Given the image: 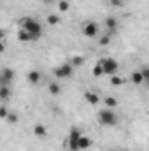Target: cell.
Listing matches in <instances>:
<instances>
[{
    "instance_id": "obj_24",
    "label": "cell",
    "mask_w": 149,
    "mask_h": 151,
    "mask_svg": "<svg viewBox=\"0 0 149 151\" xmlns=\"http://www.w3.org/2000/svg\"><path fill=\"white\" fill-rule=\"evenodd\" d=\"M93 76H95V77H100V76H104V72H102V67H100V63H97V65L93 67Z\"/></svg>"
},
{
    "instance_id": "obj_30",
    "label": "cell",
    "mask_w": 149,
    "mask_h": 151,
    "mask_svg": "<svg viewBox=\"0 0 149 151\" xmlns=\"http://www.w3.org/2000/svg\"><path fill=\"white\" fill-rule=\"evenodd\" d=\"M2 40H4V32L0 30V42H2Z\"/></svg>"
},
{
    "instance_id": "obj_25",
    "label": "cell",
    "mask_w": 149,
    "mask_h": 151,
    "mask_svg": "<svg viewBox=\"0 0 149 151\" xmlns=\"http://www.w3.org/2000/svg\"><path fill=\"white\" fill-rule=\"evenodd\" d=\"M109 4H111L112 7H123L125 5V0H109Z\"/></svg>"
},
{
    "instance_id": "obj_12",
    "label": "cell",
    "mask_w": 149,
    "mask_h": 151,
    "mask_svg": "<svg viewBox=\"0 0 149 151\" xmlns=\"http://www.w3.org/2000/svg\"><path fill=\"white\" fill-rule=\"evenodd\" d=\"M77 146H79V150H88L91 146V139L86 137V135H81L79 141H77Z\"/></svg>"
},
{
    "instance_id": "obj_8",
    "label": "cell",
    "mask_w": 149,
    "mask_h": 151,
    "mask_svg": "<svg viewBox=\"0 0 149 151\" xmlns=\"http://www.w3.org/2000/svg\"><path fill=\"white\" fill-rule=\"evenodd\" d=\"M104 25H105V34L112 37V35H116V32H117V19L114 18V16H107L105 19H104Z\"/></svg>"
},
{
    "instance_id": "obj_7",
    "label": "cell",
    "mask_w": 149,
    "mask_h": 151,
    "mask_svg": "<svg viewBox=\"0 0 149 151\" xmlns=\"http://www.w3.org/2000/svg\"><path fill=\"white\" fill-rule=\"evenodd\" d=\"M14 81V70L5 67L0 70V86H11V83Z\"/></svg>"
},
{
    "instance_id": "obj_13",
    "label": "cell",
    "mask_w": 149,
    "mask_h": 151,
    "mask_svg": "<svg viewBox=\"0 0 149 151\" xmlns=\"http://www.w3.org/2000/svg\"><path fill=\"white\" fill-rule=\"evenodd\" d=\"M34 134H35L37 137H46V135H47V128H46L44 125L37 123V125L34 127Z\"/></svg>"
},
{
    "instance_id": "obj_6",
    "label": "cell",
    "mask_w": 149,
    "mask_h": 151,
    "mask_svg": "<svg viewBox=\"0 0 149 151\" xmlns=\"http://www.w3.org/2000/svg\"><path fill=\"white\" fill-rule=\"evenodd\" d=\"M82 35L88 39H93L98 35V25L95 21H86L82 25Z\"/></svg>"
},
{
    "instance_id": "obj_15",
    "label": "cell",
    "mask_w": 149,
    "mask_h": 151,
    "mask_svg": "<svg viewBox=\"0 0 149 151\" xmlns=\"http://www.w3.org/2000/svg\"><path fill=\"white\" fill-rule=\"evenodd\" d=\"M49 93L51 95H60L62 93V86L58 83H49Z\"/></svg>"
},
{
    "instance_id": "obj_10",
    "label": "cell",
    "mask_w": 149,
    "mask_h": 151,
    "mask_svg": "<svg viewBox=\"0 0 149 151\" xmlns=\"http://www.w3.org/2000/svg\"><path fill=\"white\" fill-rule=\"evenodd\" d=\"M12 97L11 86H0V102H9Z\"/></svg>"
},
{
    "instance_id": "obj_1",
    "label": "cell",
    "mask_w": 149,
    "mask_h": 151,
    "mask_svg": "<svg viewBox=\"0 0 149 151\" xmlns=\"http://www.w3.org/2000/svg\"><path fill=\"white\" fill-rule=\"evenodd\" d=\"M19 27H21V30H25L32 40H37V39L42 37V25L39 23L37 19H34V18H30V16H25V18H21L19 19Z\"/></svg>"
},
{
    "instance_id": "obj_20",
    "label": "cell",
    "mask_w": 149,
    "mask_h": 151,
    "mask_svg": "<svg viewBox=\"0 0 149 151\" xmlns=\"http://www.w3.org/2000/svg\"><path fill=\"white\" fill-rule=\"evenodd\" d=\"M69 63H70L72 67H81V65L84 63V58H82V56H74V58H72Z\"/></svg>"
},
{
    "instance_id": "obj_18",
    "label": "cell",
    "mask_w": 149,
    "mask_h": 151,
    "mask_svg": "<svg viewBox=\"0 0 149 151\" xmlns=\"http://www.w3.org/2000/svg\"><path fill=\"white\" fill-rule=\"evenodd\" d=\"M123 83H125V79H123L121 76H116V74L111 76V84L112 86H121Z\"/></svg>"
},
{
    "instance_id": "obj_19",
    "label": "cell",
    "mask_w": 149,
    "mask_h": 151,
    "mask_svg": "<svg viewBox=\"0 0 149 151\" xmlns=\"http://www.w3.org/2000/svg\"><path fill=\"white\" fill-rule=\"evenodd\" d=\"M46 19H47V23H49V25H58V23L62 21L58 14H49V16H47Z\"/></svg>"
},
{
    "instance_id": "obj_9",
    "label": "cell",
    "mask_w": 149,
    "mask_h": 151,
    "mask_svg": "<svg viewBox=\"0 0 149 151\" xmlns=\"http://www.w3.org/2000/svg\"><path fill=\"white\" fill-rule=\"evenodd\" d=\"M84 100H86L88 104H91V106H97V104L100 102V97H98L95 91H84Z\"/></svg>"
},
{
    "instance_id": "obj_17",
    "label": "cell",
    "mask_w": 149,
    "mask_h": 151,
    "mask_svg": "<svg viewBox=\"0 0 149 151\" xmlns=\"http://www.w3.org/2000/svg\"><path fill=\"white\" fill-rule=\"evenodd\" d=\"M130 79H132V83H133V84H142V83H144V79H142L140 72H132Z\"/></svg>"
},
{
    "instance_id": "obj_2",
    "label": "cell",
    "mask_w": 149,
    "mask_h": 151,
    "mask_svg": "<svg viewBox=\"0 0 149 151\" xmlns=\"http://www.w3.org/2000/svg\"><path fill=\"white\" fill-rule=\"evenodd\" d=\"M97 118H98V123L104 125V127H116L117 125V114L114 113L112 109H107V107L98 111Z\"/></svg>"
},
{
    "instance_id": "obj_5",
    "label": "cell",
    "mask_w": 149,
    "mask_h": 151,
    "mask_svg": "<svg viewBox=\"0 0 149 151\" xmlns=\"http://www.w3.org/2000/svg\"><path fill=\"white\" fill-rule=\"evenodd\" d=\"M81 135H82V132H81L77 127H72V128H70V135H69V141H67V146H69L70 151H79L77 141H79Z\"/></svg>"
},
{
    "instance_id": "obj_26",
    "label": "cell",
    "mask_w": 149,
    "mask_h": 151,
    "mask_svg": "<svg viewBox=\"0 0 149 151\" xmlns=\"http://www.w3.org/2000/svg\"><path fill=\"white\" fill-rule=\"evenodd\" d=\"M140 76H142V79H144V81H149V69H148V67H142Z\"/></svg>"
},
{
    "instance_id": "obj_3",
    "label": "cell",
    "mask_w": 149,
    "mask_h": 151,
    "mask_svg": "<svg viewBox=\"0 0 149 151\" xmlns=\"http://www.w3.org/2000/svg\"><path fill=\"white\" fill-rule=\"evenodd\" d=\"M53 76H54L56 79H70V77L74 76V67H72L69 62H65V63H62V65L54 67Z\"/></svg>"
},
{
    "instance_id": "obj_4",
    "label": "cell",
    "mask_w": 149,
    "mask_h": 151,
    "mask_svg": "<svg viewBox=\"0 0 149 151\" xmlns=\"http://www.w3.org/2000/svg\"><path fill=\"white\" fill-rule=\"evenodd\" d=\"M98 63H100L102 72L105 76H114L119 70V63L114 58H102V60H98Z\"/></svg>"
},
{
    "instance_id": "obj_11",
    "label": "cell",
    "mask_w": 149,
    "mask_h": 151,
    "mask_svg": "<svg viewBox=\"0 0 149 151\" xmlns=\"http://www.w3.org/2000/svg\"><path fill=\"white\" fill-rule=\"evenodd\" d=\"M27 79H28L30 84H39V81H40V72H39V70H30V72L27 74Z\"/></svg>"
},
{
    "instance_id": "obj_16",
    "label": "cell",
    "mask_w": 149,
    "mask_h": 151,
    "mask_svg": "<svg viewBox=\"0 0 149 151\" xmlns=\"http://www.w3.org/2000/svg\"><path fill=\"white\" fill-rule=\"evenodd\" d=\"M104 102H105V107H107V109H114V107L117 106V99H116V97H105Z\"/></svg>"
},
{
    "instance_id": "obj_28",
    "label": "cell",
    "mask_w": 149,
    "mask_h": 151,
    "mask_svg": "<svg viewBox=\"0 0 149 151\" xmlns=\"http://www.w3.org/2000/svg\"><path fill=\"white\" fill-rule=\"evenodd\" d=\"M4 51H5V44H4V40H2V42H0V53H4Z\"/></svg>"
},
{
    "instance_id": "obj_21",
    "label": "cell",
    "mask_w": 149,
    "mask_h": 151,
    "mask_svg": "<svg viewBox=\"0 0 149 151\" xmlns=\"http://www.w3.org/2000/svg\"><path fill=\"white\" fill-rule=\"evenodd\" d=\"M58 9H60L62 12H67V11L70 9V4H69L67 0H60V2H58Z\"/></svg>"
},
{
    "instance_id": "obj_27",
    "label": "cell",
    "mask_w": 149,
    "mask_h": 151,
    "mask_svg": "<svg viewBox=\"0 0 149 151\" xmlns=\"http://www.w3.org/2000/svg\"><path fill=\"white\" fill-rule=\"evenodd\" d=\"M7 113H9V111H7V107H5V106H0V118H4V119H5Z\"/></svg>"
},
{
    "instance_id": "obj_22",
    "label": "cell",
    "mask_w": 149,
    "mask_h": 151,
    "mask_svg": "<svg viewBox=\"0 0 149 151\" xmlns=\"http://www.w3.org/2000/svg\"><path fill=\"white\" fill-rule=\"evenodd\" d=\"M5 119H7L9 123H12V125H14V123H18V119H19V118H18V114H16V113H7Z\"/></svg>"
},
{
    "instance_id": "obj_29",
    "label": "cell",
    "mask_w": 149,
    "mask_h": 151,
    "mask_svg": "<svg viewBox=\"0 0 149 151\" xmlns=\"http://www.w3.org/2000/svg\"><path fill=\"white\" fill-rule=\"evenodd\" d=\"M42 2H44V4H47V5H51V4H53L54 0H42Z\"/></svg>"
},
{
    "instance_id": "obj_14",
    "label": "cell",
    "mask_w": 149,
    "mask_h": 151,
    "mask_svg": "<svg viewBox=\"0 0 149 151\" xmlns=\"http://www.w3.org/2000/svg\"><path fill=\"white\" fill-rule=\"evenodd\" d=\"M18 40H19V42H32V37H30L25 30L19 28V30H18Z\"/></svg>"
},
{
    "instance_id": "obj_23",
    "label": "cell",
    "mask_w": 149,
    "mask_h": 151,
    "mask_svg": "<svg viewBox=\"0 0 149 151\" xmlns=\"http://www.w3.org/2000/svg\"><path fill=\"white\" fill-rule=\"evenodd\" d=\"M111 44V37L107 35V34H104L102 37H100V46H109Z\"/></svg>"
},
{
    "instance_id": "obj_31",
    "label": "cell",
    "mask_w": 149,
    "mask_h": 151,
    "mask_svg": "<svg viewBox=\"0 0 149 151\" xmlns=\"http://www.w3.org/2000/svg\"><path fill=\"white\" fill-rule=\"evenodd\" d=\"M107 151H123V150H116V148H112V150H107Z\"/></svg>"
}]
</instances>
